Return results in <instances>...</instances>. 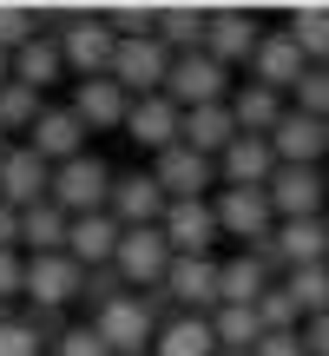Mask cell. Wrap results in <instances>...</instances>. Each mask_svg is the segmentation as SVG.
<instances>
[{
    "label": "cell",
    "mask_w": 329,
    "mask_h": 356,
    "mask_svg": "<svg viewBox=\"0 0 329 356\" xmlns=\"http://www.w3.org/2000/svg\"><path fill=\"white\" fill-rule=\"evenodd\" d=\"M47 198L60 204L66 218H92V211H106V198H112V165H106L99 152L66 159V165H53V191H47Z\"/></svg>",
    "instance_id": "obj_1"
},
{
    "label": "cell",
    "mask_w": 329,
    "mask_h": 356,
    "mask_svg": "<svg viewBox=\"0 0 329 356\" xmlns=\"http://www.w3.org/2000/svg\"><path fill=\"white\" fill-rule=\"evenodd\" d=\"M60 60H66V73H79V79H99V73H112V26L99 20V13H66L60 20Z\"/></svg>",
    "instance_id": "obj_2"
},
{
    "label": "cell",
    "mask_w": 329,
    "mask_h": 356,
    "mask_svg": "<svg viewBox=\"0 0 329 356\" xmlns=\"http://www.w3.org/2000/svg\"><path fill=\"white\" fill-rule=\"evenodd\" d=\"M164 99H171L178 113H191V106H224L230 99V73L211 53H178L171 73H164Z\"/></svg>",
    "instance_id": "obj_3"
},
{
    "label": "cell",
    "mask_w": 329,
    "mask_h": 356,
    "mask_svg": "<svg viewBox=\"0 0 329 356\" xmlns=\"http://www.w3.org/2000/svg\"><path fill=\"white\" fill-rule=\"evenodd\" d=\"M270 211H277V225H296V218H323L329 204V178L323 165H277V178L264 185Z\"/></svg>",
    "instance_id": "obj_4"
},
{
    "label": "cell",
    "mask_w": 329,
    "mask_h": 356,
    "mask_svg": "<svg viewBox=\"0 0 329 356\" xmlns=\"http://www.w3.org/2000/svg\"><path fill=\"white\" fill-rule=\"evenodd\" d=\"M112 270L126 277V291H158L164 270H171V244H164V231H158V225H145V231H119Z\"/></svg>",
    "instance_id": "obj_5"
},
{
    "label": "cell",
    "mask_w": 329,
    "mask_h": 356,
    "mask_svg": "<svg viewBox=\"0 0 329 356\" xmlns=\"http://www.w3.org/2000/svg\"><path fill=\"white\" fill-rule=\"evenodd\" d=\"M92 337H99L112 356H145L152 350V337H158V317L145 310V297H119V304H106L99 317H92Z\"/></svg>",
    "instance_id": "obj_6"
},
{
    "label": "cell",
    "mask_w": 329,
    "mask_h": 356,
    "mask_svg": "<svg viewBox=\"0 0 329 356\" xmlns=\"http://www.w3.org/2000/svg\"><path fill=\"white\" fill-rule=\"evenodd\" d=\"M79 284H86V270L66 251L60 257H26L20 297H26V310H66V304H79Z\"/></svg>",
    "instance_id": "obj_7"
},
{
    "label": "cell",
    "mask_w": 329,
    "mask_h": 356,
    "mask_svg": "<svg viewBox=\"0 0 329 356\" xmlns=\"http://www.w3.org/2000/svg\"><path fill=\"white\" fill-rule=\"evenodd\" d=\"M164 73H171V53L158 47V40H119L112 47V79L126 99H152L164 92Z\"/></svg>",
    "instance_id": "obj_8"
},
{
    "label": "cell",
    "mask_w": 329,
    "mask_h": 356,
    "mask_svg": "<svg viewBox=\"0 0 329 356\" xmlns=\"http://www.w3.org/2000/svg\"><path fill=\"white\" fill-rule=\"evenodd\" d=\"M211 211H217V238H244V251L270 244V231H277V211L264 191H217Z\"/></svg>",
    "instance_id": "obj_9"
},
{
    "label": "cell",
    "mask_w": 329,
    "mask_h": 356,
    "mask_svg": "<svg viewBox=\"0 0 329 356\" xmlns=\"http://www.w3.org/2000/svg\"><path fill=\"white\" fill-rule=\"evenodd\" d=\"M158 231H164V244H171V257H211L217 211H211V198H178V204H164Z\"/></svg>",
    "instance_id": "obj_10"
},
{
    "label": "cell",
    "mask_w": 329,
    "mask_h": 356,
    "mask_svg": "<svg viewBox=\"0 0 329 356\" xmlns=\"http://www.w3.org/2000/svg\"><path fill=\"white\" fill-rule=\"evenodd\" d=\"M270 178H277V152H270V139L237 132V139L217 152V185H224V191H264Z\"/></svg>",
    "instance_id": "obj_11"
},
{
    "label": "cell",
    "mask_w": 329,
    "mask_h": 356,
    "mask_svg": "<svg viewBox=\"0 0 329 356\" xmlns=\"http://www.w3.org/2000/svg\"><path fill=\"white\" fill-rule=\"evenodd\" d=\"M47 191H53V165L40 152H26V145H7V159H0V204L33 211V204H47Z\"/></svg>",
    "instance_id": "obj_12"
},
{
    "label": "cell",
    "mask_w": 329,
    "mask_h": 356,
    "mask_svg": "<svg viewBox=\"0 0 329 356\" xmlns=\"http://www.w3.org/2000/svg\"><path fill=\"white\" fill-rule=\"evenodd\" d=\"M106 211L119 218V231H145L164 218V191L152 172H112V198H106Z\"/></svg>",
    "instance_id": "obj_13"
},
{
    "label": "cell",
    "mask_w": 329,
    "mask_h": 356,
    "mask_svg": "<svg viewBox=\"0 0 329 356\" xmlns=\"http://www.w3.org/2000/svg\"><path fill=\"white\" fill-rule=\"evenodd\" d=\"M164 297H171L185 317H211L217 310V257H171Z\"/></svg>",
    "instance_id": "obj_14"
},
{
    "label": "cell",
    "mask_w": 329,
    "mask_h": 356,
    "mask_svg": "<svg viewBox=\"0 0 329 356\" xmlns=\"http://www.w3.org/2000/svg\"><path fill=\"white\" fill-rule=\"evenodd\" d=\"M152 178H158L164 204H178V198H204V191L217 185V165L204 152H191V145H171V152L152 159Z\"/></svg>",
    "instance_id": "obj_15"
},
{
    "label": "cell",
    "mask_w": 329,
    "mask_h": 356,
    "mask_svg": "<svg viewBox=\"0 0 329 356\" xmlns=\"http://www.w3.org/2000/svg\"><path fill=\"white\" fill-rule=\"evenodd\" d=\"M257 40H264V26H257V13H244V7L211 13V26H204V53H211L224 73H230V66H251Z\"/></svg>",
    "instance_id": "obj_16"
},
{
    "label": "cell",
    "mask_w": 329,
    "mask_h": 356,
    "mask_svg": "<svg viewBox=\"0 0 329 356\" xmlns=\"http://www.w3.org/2000/svg\"><path fill=\"white\" fill-rule=\"evenodd\" d=\"M66 106H73V119H79L86 132H126V113H132V99L119 92V79H112V73L79 79Z\"/></svg>",
    "instance_id": "obj_17"
},
{
    "label": "cell",
    "mask_w": 329,
    "mask_h": 356,
    "mask_svg": "<svg viewBox=\"0 0 329 356\" xmlns=\"http://www.w3.org/2000/svg\"><path fill=\"white\" fill-rule=\"evenodd\" d=\"M20 145H26V152H40L47 165H66V159H79V152H86V126L73 119V106H47Z\"/></svg>",
    "instance_id": "obj_18"
},
{
    "label": "cell",
    "mask_w": 329,
    "mask_h": 356,
    "mask_svg": "<svg viewBox=\"0 0 329 356\" xmlns=\"http://www.w3.org/2000/svg\"><path fill=\"white\" fill-rule=\"evenodd\" d=\"M303 73H310V60L296 53L290 33H264V40H257V53H251V79H257V86H270V92H283V99H290Z\"/></svg>",
    "instance_id": "obj_19"
},
{
    "label": "cell",
    "mask_w": 329,
    "mask_h": 356,
    "mask_svg": "<svg viewBox=\"0 0 329 356\" xmlns=\"http://www.w3.org/2000/svg\"><path fill=\"white\" fill-rule=\"evenodd\" d=\"M178 119H185V113H178L164 92H152V99H132V113H126V139L139 145V152L158 159V152H171V145H178Z\"/></svg>",
    "instance_id": "obj_20"
},
{
    "label": "cell",
    "mask_w": 329,
    "mask_h": 356,
    "mask_svg": "<svg viewBox=\"0 0 329 356\" xmlns=\"http://www.w3.org/2000/svg\"><path fill=\"white\" fill-rule=\"evenodd\" d=\"M112 251H119V218L112 211H92V218H73V225H66V257H73L79 270L112 264Z\"/></svg>",
    "instance_id": "obj_21"
},
{
    "label": "cell",
    "mask_w": 329,
    "mask_h": 356,
    "mask_svg": "<svg viewBox=\"0 0 329 356\" xmlns=\"http://www.w3.org/2000/svg\"><path fill=\"white\" fill-rule=\"evenodd\" d=\"M230 119H237V132H251V139H270L277 132V119L290 113V99L283 92H270V86H257V79H244V86H230Z\"/></svg>",
    "instance_id": "obj_22"
},
{
    "label": "cell",
    "mask_w": 329,
    "mask_h": 356,
    "mask_svg": "<svg viewBox=\"0 0 329 356\" xmlns=\"http://www.w3.org/2000/svg\"><path fill=\"white\" fill-rule=\"evenodd\" d=\"M270 152H277V165H317L329 152V126L323 119H303V113H283L277 132H270Z\"/></svg>",
    "instance_id": "obj_23"
},
{
    "label": "cell",
    "mask_w": 329,
    "mask_h": 356,
    "mask_svg": "<svg viewBox=\"0 0 329 356\" xmlns=\"http://www.w3.org/2000/svg\"><path fill=\"white\" fill-rule=\"evenodd\" d=\"M237 139V119H230V106H191L185 119H178V145H191V152H204L217 165V152Z\"/></svg>",
    "instance_id": "obj_24"
},
{
    "label": "cell",
    "mask_w": 329,
    "mask_h": 356,
    "mask_svg": "<svg viewBox=\"0 0 329 356\" xmlns=\"http://www.w3.org/2000/svg\"><path fill=\"white\" fill-rule=\"evenodd\" d=\"M66 225H73V218L53 198L33 204V211H20V257H60L66 251Z\"/></svg>",
    "instance_id": "obj_25"
},
{
    "label": "cell",
    "mask_w": 329,
    "mask_h": 356,
    "mask_svg": "<svg viewBox=\"0 0 329 356\" xmlns=\"http://www.w3.org/2000/svg\"><path fill=\"white\" fill-rule=\"evenodd\" d=\"M270 284H277V270L244 251V257H230V264H217V304H257Z\"/></svg>",
    "instance_id": "obj_26"
},
{
    "label": "cell",
    "mask_w": 329,
    "mask_h": 356,
    "mask_svg": "<svg viewBox=\"0 0 329 356\" xmlns=\"http://www.w3.org/2000/svg\"><path fill=\"white\" fill-rule=\"evenodd\" d=\"M13 79H20L26 92H47V86H60V79H66V60H60V40H53V33L26 40V47L13 53Z\"/></svg>",
    "instance_id": "obj_27"
},
{
    "label": "cell",
    "mask_w": 329,
    "mask_h": 356,
    "mask_svg": "<svg viewBox=\"0 0 329 356\" xmlns=\"http://www.w3.org/2000/svg\"><path fill=\"white\" fill-rule=\"evenodd\" d=\"M204 26H211V7H158V47L171 53H204Z\"/></svg>",
    "instance_id": "obj_28"
},
{
    "label": "cell",
    "mask_w": 329,
    "mask_h": 356,
    "mask_svg": "<svg viewBox=\"0 0 329 356\" xmlns=\"http://www.w3.org/2000/svg\"><path fill=\"white\" fill-rule=\"evenodd\" d=\"M211 337H217V350H230V356H251L257 343H264L257 304H217V310H211Z\"/></svg>",
    "instance_id": "obj_29"
},
{
    "label": "cell",
    "mask_w": 329,
    "mask_h": 356,
    "mask_svg": "<svg viewBox=\"0 0 329 356\" xmlns=\"http://www.w3.org/2000/svg\"><path fill=\"white\" fill-rule=\"evenodd\" d=\"M152 356H217L211 317H171V323H158Z\"/></svg>",
    "instance_id": "obj_30"
},
{
    "label": "cell",
    "mask_w": 329,
    "mask_h": 356,
    "mask_svg": "<svg viewBox=\"0 0 329 356\" xmlns=\"http://www.w3.org/2000/svg\"><path fill=\"white\" fill-rule=\"evenodd\" d=\"M283 297L296 304V317H329V264H303V270H283Z\"/></svg>",
    "instance_id": "obj_31"
},
{
    "label": "cell",
    "mask_w": 329,
    "mask_h": 356,
    "mask_svg": "<svg viewBox=\"0 0 329 356\" xmlns=\"http://www.w3.org/2000/svg\"><path fill=\"white\" fill-rule=\"evenodd\" d=\"M283 33L296 40V53H303L310 66H323V73H329V7H296Z\"/></svg>",
    "instance_id": "obj_32"
},
{
    "label": "cell",
    "mask_w": 329,
    "mask_h": 356,
    "mask_svg": "<svg viewBox=\"0 0 329 356\" xmlns=\"http://www.w3.org/2000/svg\"><path fill=\"white\" fill-rule=\"evenodd\" d=\"M40 113H47V106H40V92H26L20 79H7V86H0V132H33Z\"/></svg>",
    "instance_id": "obj_33"
},
{
    "label": "cell",
    "mask_w": 329,
    "mask_h": 356,
    "mask_svg": "<svg viewBox=\"0 0 329 356\" xmlns=\"http://www.w3.org/2000/svg\"><path fill=\"white\" fill-rule=\"evenodd\" d=\"M40 20H47L40 7H0V53H20L26 40H40L47 33Z\"/></svg>",
    "instance_id": "obj_34"
},
{
    "label": "cell",
    "mask_w": 329,
    "mask_h": 356,
    "mask_svg": "<svg viewBox=\"0 0 329 356\" xmlns=\"http://www.w3.org/2000/svg\"><path fill=\"white\" fill-rule=\"evenodd\" d=\"M290 113H303V119H323V126H329V73H323V66H310V73L296 79V92H290Z\"/></svg>",
    "instance_id": "obj_35"
},
{
    "label": "cell",
    "mask_w": 329,
    "mask_h": 356,
    "mask_svg": "<svg viewBox=\"0 0 329 356\" xmlns=\"http://www.w3.org/2000/svg\"><path fill=\"white\" fill-rule=\"evenodd\" d=\"M257 323H264V337L303 330V317H296V304H290V297H283V284H270V291L257 297Z\"/></svg>",
    "instance_id": "obj_36"
},
{
    "label": "cell",
    "mask_w": 329,
    "mask_h": 356,
    "mask_svg": "<svg viewBox=\"0 0 329 356\" xmlns=\"http://www.w3.org/2000/svg\"><path fill=\"white\" fill-rule=\"evenodd\" d=\"M126 297V277H119L112 264H99V270H86V284H79V304H92V317H99L106 304H119Z\"/></svg>",
    "instance_id": "obj_37"
},
{
    "label": "cell",
    "mask_w": 329,
    "mask_h": 356,
    "mask_svg": "<svg viewBox=\"0 0 329 356\" xmlns=\"http://www.w3.org/2000/svg\"><path fill=\"white\" fill-rule=\"evenodd\" d=\"M40 350H47V337H40L26 317H7V323H0V356H40Z\"/></svg>",
    "instance_id": "obj_38"
},
{
    "label": "cell",
    "mask_w": 329,
    "mask_h": 356,
    "mask_svg": "<svg viewBox=\"0 0 329 356\" xmlns=\"http://www.w3.org/2000/svg\"><path fill=\"white\" fill-rule=\"evenodd\" d=\"M53 356H112V350L92 337V323H66V330L53 337Z\"/></svg>",
    "instance_id": "obj_39"
},
{
    "label": "cell",
    "mask_w": 329,
    "mask_h": 356,
    "mask_svg": "<svg viewBox=\"0 0 329 356\" xmlns=\"http://www.w3.org/2000/svg\"><path fill=\"white\" fill-rule=\"evenodd\" d=\"M20 277H26V257L20 251H0V304L20 297Z\"/></svg>",
    "instance_id": "obj_40"
},
{
    "label": "cell",
    "mask_w": 329,
    "mask_h": 356,
    "mask_svg": "<svg viewBox=\"0 0 329 356\" xmlns=\"http://www.w3.org/2000/svg\"><path fill=\"white\" fill-rule=\"evenodd\" d=\"M251 356H310V350H303V330H283V337H264Z\"/></svg>",
    "instance_id": "obj_41"
},
{
    "label": "cell",
    "mask_w": 329,
    "mask_h": 356,
    "mask_svg": "<svg viewBox=\"0 0 329 356\" xmlns=\"http://www.w3.org/2000/svg\"><path fill=\"white\" fill-rule=\"evenodd\" d=\"M303 350L310 356H329V317H310L303 323Z\"/></svg>",
    "instance_id": "obj_42"
},
{
    "label": "cell",
    "mask_w": 329,
    "mask_h": 356,
    "mask_svg": "<svg viewBox=\"0 0 329 356\" xmlns=\"http://www.w3.org/2000/svg\"><path fill=\"white\" fill-rule=\"evenodd\" d=\"M0 251H20V211L0 204Z\"/></svg>",
    "instance_id": "obj_43"
},
{
    "label": "cell",
    "mask_w": 329,
    "mask_h": 356,
    "mask_svg": "<svg viewBox=\"0 0 329 356\" xmlns=\"http://www.w3.org/2000/svg\"><path fill=\"white\" fill-rule=\"evenodd\" d=\"M7 79H13V53H0V86H7Z\"/></svg>",
    "instance_id": "obj_44"
},
{
    "label": "cell",
    "mask_w": 329,
    "mask_h": 356,
    "mask_svg": "<svg viewBox=\"0 0 329 356\" xmlns=\"http://www.w3.org/2000/svg\"><path fill=\"white\" fill-rule=\"evenodd\" d=\"M0 159H7V132H0Z\"/></svg>",
    "instance_id": "obj_45"
},
{
    "label": "cell",
    "mask_w": 329,
    "mask_h": 356,
    "mask_svg": "<svg viewBox=\"0 0 329 356\" xmlns=\"http://www.w3.org/2000/svg\"><path fill=\"white\" fill-rule=\"evenodd\" d=\"M217 356H230V350H217Z\"/></svg>",
    "instance_id": "obj_46"
},
{
    "label": "cell",
    "mask_w": 329,
    "mask_h": 356,
    "mask_svg": "<svg viewBox=\"0 0 329 356\" xmlns=\"http://www.w3.org/2000/svg\"><path fill=\"white\" fill-rule=\"evenodd\" d=\"M323 264H329V251H323Z\"/></svg>",
    "instance_id": "obj_47"
},
{
    "label": "cell",
    "mask_w": 329,
    "mask_h": 356,
    "mask_svg": "<svg viewBox=\"0 0 329 356\" xmlns=\"http://www.w3.org/2000/svg\"><path fill=\"white\" fill-rule=\"evenodd\" d=\"M323 178H329V172H323Z\"/></svg>",
    "instance_id": "obj_48"
}]
</instances>
